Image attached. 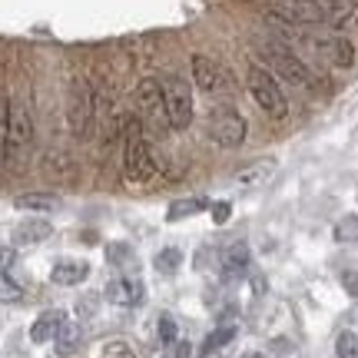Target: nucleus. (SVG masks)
<instances>
[{
  "label": "nucleus",
  "instance_id": "f257e3e1",
  "mask_svg": "<svg viewBox=\"0 0 358 358\" xmlns=\"http://www.w3.org/2000/svg\"><path fill=\"white\" fill-rule=\"evenodd\" d=\"M123 169H127L129 182H150L153 176H159V163L146 143V129H143L140 116L123 120Z\"/></svg>",
  "mask_w": 358,
  "mask_h": 358
},
{
  "label": "nucleus",
  "instance_id": "f03ea898",
  "mask_svg": "<svg viewBox=\"0 0 358 358\" xmlns=\"http://www.w3.org/2000/svg\"><path fill=\"white\" fill-rule=\"evenodd\" d=\"M266 13L289 27H329V0H266Z\"/></svg>",
  "mask_w": 358,
  "mask_h": 358
},
{
  "label": "nucleus",
  "instance_id": "7ed1b4c3",
  "mask_svg": "<svg viewBox=\"0 0 358 358\" xmlns=\"http://www.w3.org/2000/svg\"><path fill=\"white\" fill-rule=\"evenodd\" d=\"M249 93H252L256 106H262L272 120H285L289 116V100L282 93L279 80L272 77L266 66H252L249 70Z\"/></svg>",
  "mask_w": 358,
  "mask_h": 358
},
{
  "label": "nucleus",
  "instance_id": "20e7f679",
  "mask_svg": "<svg viewBox=\"0 0 358 358\" xmlns=\"http://www.w3.org/2000/svg\"><path fill=\"white\" fill-rule=\"evenodd\" d=\"M163 87V103H166V116H169V129H186L192 123V90L189 83L176 73H166L159 80Z\"/></svg>",
  "mask_w": 358,
  "mask_h": 358
},
{
  "label": "nucleus",
  "instance_id": "39448f33",
  "mask_svg": "<svg viewBox=\"0 0 358 358\" xmlns=\"http://www.w3.org/2000/svg\"><path fill=\"white\" fill-rule=\"evenodd\" d=\"M66 120H70V129L73 136H90L93 129V120H96V93L87 80H73L70 87V100H66Z\"/></svg>",
  "mask_w": 358,
  "mask_h": 358
},
{
  "label": "nucleus",
  "instance_id": "423d86ee",
  "mask_svg": "<svg viewBox=\"0 0 358 358\" xmlns=\"http://www.w3.org/2000/svg\"><path fill=\"white\" fill-rule=\"evenodd\" d=\"M136 110H140L143 129L150 127L153 133H166L169 129V116H166V103H163L159 80H153V77L140 80V87H136Z\"/></svg>",
  "mask_w": 358,
  "mask_h": 358
},
{
  "label": "nucleus",
  "instance_id": "0eeeda50",
  "mask_svg": "<svg viewBox=\"0 0 358 358\" xmlns=\"http://www.w3.org/2000/svg\"><path fill=\"white\" fill-rule=\"evenodd\" d=\"M262 57L268 60V66H272L275 73H282V80H289V83H295V87H315V73H312L306 60L295 57L289 47L268 43L266 50H262Z\"/></svg>",
  "mask_w": 358,
  "mask_h": 358
},
{
  "label": "nucleus",
  "instance_id": "6e6552de",
  "mask_svg": "<svg viewBox=\"0 0 358 358\" xmlns=\"http://www.w3.org/2000/svg\"><path fill=\"white\" fill-rule=\"evenodd\" d=\"M209 140L222 150H236L245 140V120L232 106H216L209 113Z\"/></svg>",
  "mask_w": 358,
  "mask_h": 358
},
{
  "label": "nucleus",
  "instance_id": "1a4fd4ad",
  "mask_svg": "<svg viewBox=\"0 0 358 358\" xmlns=\"http://www.w3.org/2000/svg\"><path fill=\"white\" fill-rule=\"evenodd\" d=\"M192 80L203 90L206 96H226L232 93V73L222 64H216L213 57L192 53Z\"/></svg>",
  "mask_w": 358,
  "mask_h": 358
},
{
  "label": "nucleus",
  "instance_id": "9d476101",
  "mask_svg": "<svg viewBox=\"0 0 358 358\" xmlns=\"http://www.w3.org/2000/svg\"><path fill=\"white\" fill-rule=\"evenodd\" d=\"M312 53L319 57L325 66H335V70H348L355 64V47L352 40L342 37V34H322V37H312L308 40Z\"/></svg>",
  "mask_w": 358,
  "mask_h": 358
},
{
  "label": "nucleus",
  "instance_id": "9b49d317",
  "mask_svg": "<svg viewBox=\"0 0 358 358\" xmlns=\"http://www.w3.org/2000/svg\"><path fill=\"white\" fill-rule=\"evenodd\" d=\"M34 140V120H30V110L24 103H10V136H7V163H10V153L30 146Z\"/></svg>",
  "mask_w": 358,
  "mask_h": 358
},
{
  "label": "nucleus",
  "instance_id": "f8f14e48",
  "mask_svg": "<svg viewBox=\"0 0 358 358\" xmlns=\"http://www.w3.org/2000/svg\"><path fill=\"white\" fill-rule=\"evenodd\" d=\"M106 302L120 308L140 306L143 302V282L140 279H110L106 282Z\"/></svg>",
  "mask_w": 358,
  "mask_h": 358
},
{
  "label": "nucleus",
  "instance_id": "ddd939ff",
  "mask_svg": "<svg viewBox=\"0 0 358 358\" xmlns=\"http://www.w3.org/2000/svg\"><path fill=\"white\" fill-rule=\"evenodd\" d=\"M272 176H275V159H256V163H249L236 173V186H243V189L266 186Z\"/></svg>",
  "mask_w": 358,
  "mask_h": 358
},
{
  "label": "nucleus",
  "instance_id": "4468645a",
  "mask_svg": "<svg viewBox=\"0 0 358 358\" xmlns=\"http://www.w3.org/2000/svg\"><path fill=\"white\" fill-rule=\"evenodd\" d=\"M222 275L226 279H239L245 268H249V262H252V252H249V243H232L226 252H222Z\"/></svg>",
  "mask_w": 358,
  "mask_h": 358
},
{
  "label": "nucleus",
  "instance_id": "2eb2a0df",
  "mask_svg": "<svg viewBox=\"0 0 358 358\" xmlns=\"http://www.w3.org/2000/svg\"><path fill=\"white\" fill-rule=\"evenodd\" d=\"M329 27L332 30H358L355 0H329Z\"/></svg>",
  "mask_w": 358,
  "mask_h": 358
},
{
  "label": "nucleus",
  "instance_id": "dca6fc26",
  "mask_svg": "<svg viewBox=\"0 0 358 358\" xmlns=\"http://www.w3.org/2000/svg\"><path fill=\"white\" fill-rule=\"evenodd\" d=\"M87 275H90L87 262H80V259H64V262H57V266H53L50 282L53 285H80Z\"/></svg>",
  "mask_w": 358,
  "mask_h": 358
},
{
  "label": "nucleus",
  "instance_id": "f3484780",
  "mask_svg": "<svg viewBox=\"0 0 358 358\" xmlns=\"http://www.w3.org/2000/svg\"><path fill=\"white\" fill-rule=\"evenodd\" d=\"M50 236H53V226L47 219H24V222L13 229V239L20 245H37V243H43V239H50Z\"/></svg>",
  "mask_w": 358,
  "mask_h": 358
},
{
  "label": "nucleus",
  "instance_id": "a211bd4d",
  "mask_svg": "<svg viewBox=\"0 0 358 358\" xmlns=\"http://www.w3.org/2000/svg\"><path fill=\"white\" fill-rule=\"evenodd\" d=\"M64 312H57V308H50V312H43L34 325H30V342H37V345H43V342H53V335H57V329L64 325Z\"/></svg>",
  "mask_w": 358,
  "mask_h": 358
},
{
  "label": "nucleus",
  "instance_id": "6ab92c4d",
  "mask_svg": "<svg viewBox=\"0 0 358 358\" xmlns=\"http://www.w3.org/2000/svg\"><path fill=\"white\" fill-rule=\"evenodd\" d=\"M53 345H57V355H73L80 345H83V329H80L77 322L64 319V325L57 329V335H53Z\"/></svg>",
  "mask_w": 358,
  "mask_h": 358
},
{
  "label": "nucleus",
  "instance_id": "aec40b11",
  "mask_svg": "<svg viewBox=\"0 0 358 358\" xmlns=\"http://www.w3.org/2000/svg\"><path fill=\"white\" fill-rule=\"evenodd\" d=\"M17 209H27V213H53L60 199L53 196V192H24V196H17L13 199Z\"/></svg>",
  "mask_w": 358,
  "mask_h": 358
},
{
  "label": "nucleus",
  "instance_id": "412c9836",
  "mask_svg": "<svg viewBox=\"0 0 358 358\" xmlns=\"http://www.w3.org/2000/svg\"><path fill=\"white\" fill-rule=\"evenodd\" d=\"M203 209H209V199H179V203H173L166 209V222H179V219H189L196 216V213H203Z\"/></svg>",
  "mask_w": 358,
  "mask_h": 358
},
{
  "label": "nucleus",
  "instance_id": "4be33fe9",
  "mask_svg": "<svg viewBox=\"0 0 358 358\" xmlns=\"http://www.w3.org/2000/svg\"><path fill=\"white\" fill-rule=\"evenodd\" d=\"M156 272H163V275H173V272H179V266H182V252H179L176 245H166V249H159L153 259Z\"/></svg>",
  "mask_w": 358,
  "mask_h": 358
},
{
  "label": "nucleus",
  "instance_id": "5701e85b",
  "mask_svg": "<svg viewBox=\"0 0 358 358\" xmlns=\"http://www.w3.org/2000/svg\"><path fill=\"white\" fill-rule=\"evenodd\" d=\"M7 136H10V96L0 90V163H7Z\"/></svg>",
  "mask_w": 358,
  "mask_h": 358
},
{
  "label": "nucleus",
  "instance_id": "b1692460",
  "mask_svg": "<svg viewBox=\"0 0 358 358\" xmlns=\"http://www.w3.org/2000/svg\"><path fill=\"white\" fill-rule=\"evenodd\" d=\"M332 236H335V243H342V245L358 243V216H342L335 222Z\"/></svg>",
  "mask_w": 358,
  "mask_h": 358
},
{
  "label": "nucleus",
  "instance_id": "393cba45",
  "mask_svg": "<svg viewBox=\"0 0 358 358\" xmlns=\"http://www.w3.org/2000/svg\"><path fill=\"white\" fill-rule=\"evenodd\" d=\"M232 338H236V325H219L216 332L209 335L203 342V355H213L216 348H222V345H229Z\"/></svg>",
  "mask_w": 358,
  "mask_h": 358
},
{
  "label": "nucleus",
  "instance_id": "a878e982",
  "mask_svg": "<svg viewBox=\"0 0 358 358\" xmlns=\"http://www.w3.org/2000/svg\"><path fill=\"white\" fill-rule=\"evenodd\" d=\"M335 355L338 358H358V335L355 332H342L335 338Z\"/></svg>",
  "mask_w": 358,
  "mask_h": 358
},
{
  "label": "nucleus",
  "instance_id": "bb28decb",
  "mask_svg": "<svg viewBox=\"0 0 358 358\" xmlns=\"http://www.w3.org/2000/svg\"><path fill=\"white\" fill-rule=\"evenodd\" d=\"M133 249L123 243H113V245H106V259H110V266H127V262H133Z\"/></svg>",
  "mask_w": 358,
  "mask_h": 358
},
{
  "label": "nucleus",
  "instance_id": "cd10ccee",
  "mask_svg": "<svg viewBox=\"0 0 358 358\" xmlns=\"http://www.w3.org/2000/svg\"><path fill=\"white\" fill-rule=\"evenodd\" d=\"M20 299H24V289L7 275H0V302H20Z\"/></svg>",
  "mask_w": 358,
  "mask_h": 358
},
{
  "label": "nucleus",
  "instance_id": "c85d7f7f",
  "mask_svg": "<svg viewBox=\"0 0 358 358\" xmlns=\"http://www.w3.org/2000/svg\"><path fill=\"white\" fill-rule=\"evenodd\" d=\"M100 358H136V352H133L127 342H106Z\"/></svg>",
  "mask_w": 358,
  "mask_h": 358
},
{
  "label": "nucleus",
  "instance_id": "c756f323",
  "mask_svg": "<svg viewBox=\"0 0 358 358\" xmlns=\"http://www.w3.org/2000/svg\"><path fill=\"white\" fill-rule=\"evenodd\" d=\"M159 338H163L166 345L179 338V325H176V319H173V315H163V319H159Z\"/></svg>",
  "mask_w": 358,
  "mask_h": 358
},
{
  "label": "nucleus",
  "instance_id": "7c9ffc66",
  "mask_svg": "<svg viewBox=\"0 0 358 358\" xmlns=\"http://www.w3.org/2000/svg\"><path fill=\"white\" fill-rule=\"evenodd\" d=\"M209 209H213V222H216V226H222V222H229L232 206L226 203V199H216V203H209Z\"/></svg>",
  "mask_w": 358,
  "mask_h": 358
},
{
  "label": "nucleus",
  "instance_id": "2f4dec72",
  "mask_svg": "<svg viewBox=\"0 0 358 358\" xmlns=\"http://www.w3.org/2000/svg\"><path fill=\"white\" fill-rule=\"evenodd\" d=\"M163 358H189V342H182V338L169 342L166 352H163Z\"/></svg>",
  "mask_w": 358,
  "mask_h": 358
},
{
  "label": "nucleus",
  "instance_id": "473e14b6",
  "mask_svg": "<svg viewBox=\"0 0 358 358\" xmlns=\"http://www.w3.org/2000/svg\"><path fill=\"white\" fill-rule=\"evenodd\" d=\"M13 262H17V252H13L10 245H0V275H7Z\"/></svg>",
  "mask_w": 358,
  "mask_h": 358
},
{
  "label": "nucleus",
  "instance_id": "72a5a7b5",
  "mask_svg": "<svg viewBox=\"0 0 358 358\" xmlns=\"http://www.w3.org/2000/svg\"><path fill=\"white\" fill-rule=\"evenodd\" d=\"M342 285H345L348 295H355V299H358V268H348V272H342Z\"/></svg>",
  "mask_w": 358,
  "mask_h": 358
},
{
  "label": "nucleus",
  "instance_id": "f704fd0d",
  "mask_svg": "<svg viewBox=\"0 0 358 358\" xmlns=\"http://www.w3.org/2000/svg\"><path fill=\"white\" fill-rule=\"evenodd\" d=\"M243 358H268V355H266V352H245Z\"/></svg>",
  "mask_w": 358,
  "mask_h": 358
}]
</instances>
